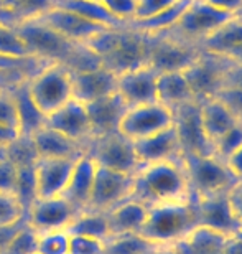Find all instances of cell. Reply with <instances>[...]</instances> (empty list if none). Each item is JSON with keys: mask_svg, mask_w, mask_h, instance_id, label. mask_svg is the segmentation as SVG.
Wrapping results in <instances>:
<instances>
[{"mask_svg": "<svg viewBox=\"0 0 242 254\" xmlns=\"http://www.w3.org/2000/svg\"><path fill=\"white\" fill-rule=\"evenodd\" d=\"M127 108L129 106L124 103V99L117 93L109 94L105 98H100L97 101L86 104L93 137H100V135L112 134V132H119V124L122 121Z\"/></svg>", "mask_w": 242, "mask_h": 254, "instance_id": "cell-22", "label": "cell"}, {"mask_svg": "<svg viewBox=\"0 0 242 254\" xmlns=\"http://www.w3.org/2000/svg\"><path fill=\"white\" fill-rule=\"evenodd\" d=\"M231 60H236V62H242V50H239L238 53H234L233 57H229Z\"/></svg>", "mask_w": 242, "mask_h": 254, "instance_id": "cell-55", "label": "cell"}, {"mask_svg": "<svg viewBox=\"0 0 242 254\" xmlns=\"http://www.w3.org/2000/svg\"><path fill=\"white\" fill-rule=\"evenodd\" d=\"M134 149L140 167L165 160H175L181 157V145L175 126H170L152 135L135 140Z\"/></svg>", "mask_w": 242, "mask_h": 254, "instance_id": "cell-21", "label": "cell"}, {"mask_svg": "<svg viewBox=\"0 0 242 254\" xmlns=\"http://www.w3.org/2000/svg\"><path fill=\"white\" fill-rule=\"evenodd\" d=\"M173 126L178 134L181 155L198 154V155H214L211 140L206 137L199 118V103L193 101L173 111Z\"/></svg>", "mask_w": 242, "mask_h": 254, "instance_id": "cell-13", "label": "cell"}, {"mask_svg": "<svg viewBox=\"0 0 242 254\" xmlns=\"http://www.w3.org/2000/svg\"><path fill=\"white\" fill-rule=\"evenodd\" d=\"M241 145H242V123H238L214 142V145H213L214 155L226 162V159H228L233 152L238 150Z\"/></svg>", "mask_w": 242, "mask_h": 254, "instance_id": "cell-40", "label": "cell"}, {"mask_svg": "<svg viewBox=\"0 0 242 254\" xmlns=\"http://www.w3.org/2000/svg\"><path fill=\"white\" fill-rule=\"evenodd\" d=\"M25 220H22L20 223H17V225H10V226H0V254L3 253V250L7 248L8 241L12 240V236L15 235V231L18 230L20 226H22V223Z\"/></svg>", "mask_w": 242, "mask_h": 254, "instance_id": "cell-51", "label": "cell"}, {"mask_svg": "<svg viewBox=\"0 0 242 254\" xmlns=\"http://www.w3.org/2000/svg\"><path fill=\"white\" fill-rule=\"evenodd\" d=\"M13 195L17 196L20 205L23 206L25 215L30 205L37 200V182H35V165L25 167V169H18L17 175V185H15Z\"/></svg>", "mask_w": 242, "mask_h": 254, "instance_id": "cell-35", "label": "cell"}, {"mask_svg": "<svg viewBox=\"0 0 242 254\" xmlns=\"http://www.w3.org/2000/svg\"><path fill=\"white\" fill-rule=\"evenodd\" d=\"M231 17L234 15L219 12L209 3H206L204 0H191L185 12L181 13L180 20L175 23V27L163 35L201 48V43L211 37L221 25L228 22Z\"/></svg>", "mask_w": 242, "mask_h": 254, "instance_id": "cell-7", "label": "cell"}, {"mask_svg": "<svg viewBox=\"0 0 242 254\" xmlns=\"http://www.w3.org/2000/svg\"><path fill=\"white\" fill-rule=\"evenodd\" d=\"M234 236H238L239 240H242V228H241V230H238V231L234 233Z\"/></svg>", "mask_w": 242, "mask_h": 254, "instance_id": "cell-56", "label": "cell"}, {"mask_svg": "<svg viewBox=\"0 0 242 254\" xmlns=\"http://www.w3.org/2000/svg\"><path fill=\"white\" fill-rule=\"evenodd\" d=\"M229 62L231 58L228 57L201 50L199 57L183 71L196 101H204L218 94V91L223 88Z\"/></svg>", "mask_w": 242, "mask_h": 254, "instance_id": "cell-10", "label": "cell"}, {"mask_svg": "<svg viewBox=\"0 0 242 254\" xmlns=\"http://www.w3.org/2000/svg\"><path fill=\"white\" fill-rule=\"evenodd\" d=\"M173 111L158 101L127 108L119 124V132L129 140H140L173 126Z\"/></svg>", "mask_w": 242, "mask_h": 254, "instance_id": "cell-9", "label": "cell"}, {"mask_svg": "<svg viewBox=\"0 0 242 254\" xmlns=\"http://www.w3.org/2000/svg\"><path fill=\"white\" fill-rule=\"evenodd\" d=\"M12 88V86H10ZM10 88L0 91V126L18 132V118L17 108H15L13 96L10 93Z\"/></svg>", "mask_w": 242, "mask_h": 254, "instance_id": "cell-41", "label": "cell"}, {"mask_svg": "<svg viewBox=\"0 0 242 254\" xmlns=\"http://www.w3.org/2000/svg\"><path fill=\"white\" fill-rule=\"evenodd\" d=\"M38 18L43 20L49 28H53L61 37L79 45H86L96 35L107 30V27L89 22V20L79 17L78 13L69 12V10L61 7H53L51 10H48L47 13H43Z\"/></svg>", "mask_w": 242, "mask_h": 254, "instance_id": "cell-17", "label": "cell"}, {"mask_svg": "<svg viewBox=\"0 0 242 254\" xmlns=\"http://www.w3.org/2000/svg\"><path fill=\"white\" fill-rule=\"evenodd\" d=\"M228 198H229V203H231V208H233L236 220H238L239 226L242 228V182H238V184L228 191Z\"/></svg>", "mask_w": 242, "mask_h": 254, "instance_id": "cell-48", "label": "cell"}, {"mask_svg": "<svg viewBox=\"0 0 242 254\" xmlns=\"http://www.w3.org/2000/svg\"><path fill=\"white\" fill-rule=\"evenodd\" d=\"M226 165L231 170V174L236 177V180L242 182V145L226 159Z\"/></svg>", "mask_w": 242, "mask_h": 254, "instance_id": "cell-50", "label": "cell"}, {"mask_svg": "<svg viewBox=\"0 0 242 254\" xmlns=\"http://www.w3.org/2000/svg\"><path fill=\"white\" fill-rule=\"evenodd\" d=\"M198 103L201 126H203L206 137L214 145V142L224 132H228L234 124H238V121L233 118V114L226 109V106L218 98H209L204 101H198Z\"/></svg>", "mask_w": 242, "mask_h": 254, "instance_id": "cell-29", "label": "cell"}, {"mask_svg": "<svg viewBox=\"0 0 242 254\" xmlns=\"http://www.w3.org/2000/svg\"><path fill=\"white\" fill-rule=\"evenodd\" d=\"M76 210L63 196L37 198L27 210V223L35 231L66 230V226L76 215Z\"/></svg>", "mask_w": 242, "mask_h": 254, "instance_id": "cell-14", "label": "cell"}, {"mask_svg": "<svg viewBox=\"0 0 242 254\" xmlns=\"http://www.w3.org/2000/svg\"><path fill=\"white\" fill-rule=\"evenodd\" d=\"M96 169L97 164L93 160L88 152L79 155L69 175L68 185L63 191V198L71 205L78 213L84 211L88 208L91 191H93V184L96 177Z\"/></svg>", "mask_w": 242, "mask_h": 254, "instance_id": "cell-23", "label": "cell"}, {"mask_svg": "<svg viewBox=\"0 0 242 254\" xmlns=\"http://www.w3.org/2000/svg\"><path fill=\"white\" fill-rule=\"evenodd\" d=\"M134 175L97 165L96 177L91 191L89 203L86 210L91 211H109L110 208L119 205L120 201L132 196Z\"/></svg>", "mask_w": 242, "mask_h": 254, "instance_id": "cell-12", "label": "cell"}, {"mask_svg": "<svg viewBox=\"0 0 242 254\" xmlns=\"http://www.w3.org/2000/svg\"><path fill=\"white\" fill-rule=\"evenodd\" d=\"M69 233L66 230L38 233L37 254H68Z\"/></svg>", "mask_w": 242, "mask_h": 254, "instance_id": "cell-37", "label": "cell"}, {"mask_svg": "<svg viewBox=\"0 0 242 254\" xmlns=\"http://www.w3.org/2000/svg\"><path fill=\"white\" fill-rule=\"evenodd\" d=\"M157 73L148 64L117 74V93L124 103L132 106L157 101Z\"/></svg>", "mask_w": 242, "mask_h": 254, "instance_id": "cell-19", "label": "cell"}, {"mask_svg": "<svg viewBox=\"0 0 242 254\" xmlns=\"http://www.w3.org/2000/svg\"><path fill=\"white\" fill-rule=\"evenodd\" d=\"M148 205H145L137 198H127L120 201L119 205L105 211L110 230V238L120 235H132V233H140L147 220Z\"/></svg>", "mask_w": 242, "mask_h": 254, "instance_id": "cell-24", "label": "cell"}, {"mask_svg": "<svg viewBox=\"0 0 242 254\" xmlns=\"http://www.w3.org/2000/svg\"><path fill=\"white\" fill-rule=\"evenodd\" d=\"M10 93L13 96L15 108H17V118H18V134L20 135H32L40 127L45 126L47 118L42 114L35 103L28 94L27 79L20 81L10 88Z\"/></svg>", "mask_w": 242, "mask_h": 254, "instance_id": "cell-28", "label": "cell"}, {"mask_svg": "<svg viewBox=\"0 0 242 254\" xmlns=\"http://www.w3.org/2000/svg\"><path fill=\"white\" fill-rule=\"evenodd\" d=\"M191 195L188 179L180 159L142 165L134 175L132 198L145 205L183 200Z\"/></svg>", "mask_w": 242, "mask_h": 254, "instance_id": "cell-3", "label": "cell"}, {"mask_svg": "<svg viewBox=\"0 0 242 254\" xmlns=\"http://www.w3.org/2000/svg\"><path fill=\"white\" fill-rule=\"evenodd\" d=\"M18 169L12 162H8L5 157L0 155V191L13 193L17 185Z\"/></svg>", "mask_w": 242, "mask_h": 254, "instance_id": "cell-46", "label": "cell"}, {"mask_svg": "<svg viewBox=\"0 0 242 254\" xmlns=\"http://www.w3.org/2000/svg\"><path fill=\"white\" fill-rule=\"evenodd\" d=\"M211 7H214L219 12L229 13V15H239L242 13V0H204Z\"/></svg>", "mask_w": 242, "mask_h": 254, "instance_id": "cell-49", "label": "cell"}, {"mask_svg": "<svg viewBox=\"0 0 242 254\" xmlns=\"http://www.w3.org/2000/svg\"><path fill=\"white\" fill-rule=\"evenodd\" d=\"M0 55L12 58H32L17 30L3 23H0Z\"/></svg>", "mask_w": 242, "mask_h": 254, "instance_id": "cell-36", "label": "cell"}, {"mask_svg": "<svg viewBox=\"0 0 242 254\" xmlns=\"http://www.w3.org/2000/svg\"><path fill=\"white\" fill-rule=\"evenodd\" d=\"M223 86H229V88H239V89H242V62L231 60L229 64H228V68H226Z\"/></svg>", "mask_w": 242, "mask_h": 254, "instance_id": "cell-47", "label": "cell"}, {"mask_svg": "<svg viewBox=\"0 0 242 254\" xmlns=\"http://www.w3.org/2000/svg\"><path fill=\"white\" fill-rule=\"evenodd\" d=\"M150 254H176V253L171 250V248H160V250L150 253Z\"/></svg>", "mask_w": 242, "mask_h": 254, "instance_id": "cell-54", "label": "cell"}, {"mask_svg": "<svg viewBox=\"0 0 242 254\" xmlns=\"http://www.w3.org/2000/svg\"><path fill=\"white\" fill-rule=\"evenodd\" d=\"M45 124L54 130L61 132L63 135L69 137L71 140L83 144L84 147L88 145V142L93 137L86 104L74 98H71L68 103L59 106L56 111H53L51 114L47 116Z\"/></svg>", "mask_w": 242, "mask_h": 254, "instance_id": "cell-15", "label": "cell"}, {"mask_svg": "<svg viewBox=\"0 0 242 254\" xmlns=\"http://www.w3.org/2000/svg\"><path fill=\"white\" fill-rule=\"evenodd\" d=\"M110 15H114L120 23L127 25L134 20L137 0H99Z\"/></svg>", "mask_w": 242, "mask_h": 254, "instance_id": "cell-44", "label": "cell"}, {"mask_svg": "<svg viewBox=\"0 0 242 254\" xmlns=\"http://www.w3.org/2000/svg\"><path fill=\"white\" fill-rule=\"evenodd\" d=\"M37 241L38 231H35L25 218L22 226L15 231L2 254H37Z\"/></svg>", "mask_w": 242, "mask_h": 254, "instance_id": "cell-34", "label": "cell"}, {"mask_svg": "<svg viewBox=\"0 0 242 254\" xmlns=\"http://www.w3.org/2000/svg\"><path fill=\"white\" fill-rule=\"evenodd\" d=\"M13 28L35 58L47 63H61L71 71H84L100 66L99 58L86 45L69 42L49 28L43 20H25Z\"/></svg>", "mask_w": 242, "mask_h": 254, "instance_id": "cell-1", "label": "cell"}, {"mask_svg": "<svg viewBox=\"0 0 242 254\" xmlns=\"http://www.w3.org/2000/svg\"><path fill=\"white\" fill-rule=\"evenodd\" d=\"M201 50L221 57H233L242 50V13L231 17L201 43Z\"/></svg>", "mask_w": 242, "mask_h": 254, "instance_id": "cell-27", "label": "cell"}, {"mask_svg": "<svg viewBox=\"0 0 242 254\" xmlns=\"http://www.w3.org/2000/svg\"><path fill=\"white\" fill-rule=\"evenodd\" d=\"M221 254H242V240H239V238L234 235L229 236L228 240L224 241Z\"/></svg>", "mask_w": 242, "mask_h": 254, "instance_id": "cell-52", "label": "cell"}, {"mask_svg": "<svg viewBox=\"0 0 242 254\" xmlns=\"http://www.w3.org/2000/svg\"><path fill=\"white\" fill-rule=\"evenodd\" d=\"M73 98L83 104L93 103L117 91V74L102 64L84 71H71Z\"/></svg>", "mask_w": 242, "mask_h": 254, "instance_id": "cell-18", "label": "cell"}, {"mask_svg": "<svg viewBox=\"0 0 242 254\" xmlns=\"http://www.w3.org/2000/svg\"><path fill=\"white\" fill-rule=\"evenodd\" d=\"M56 7L66 8L69 12L78 13L79 17L107 28H120L125 27L120 23L114 15L109 13V10L104 7L99 0H56Z\"/></svg>", "mask_w": 242, "mask_h": 254, "instance_id": "cell-31", "label": "cell"}, {"mask_svg": "<svg viewBox=\"0 0 242 254\" xmlns=\"http://www.w3.org/2000/svg\"><path fill=\"white\" fill-rule=\"evenodd\" d=\"M25 220V210L13 193L0 191V226L17 225Z\"/></svg>", "mask_w": 242, "mask_h": 254, "instance_id": "cell-39", "label": "cell"}, {"mask_svg": "<svg viewBox=\"0 0 242 254\" xmlns=\"http://www.w3.org/2000/svg\"><path fill=\"white\" fill-rule=\"evenodd\" d=\"M104 241L94 240L89 236L69 235L68 254H102Z\"/></svg>", "mask_w": 242, "mask_h": 254, "instance_id": "cell-45", "label": "cell"}, {"mask_svg": "<svg viewBox=\"0 0 242 254\" xmlns=\"http://www.w3.org/2000/svg\"><path fill=\"white\" fill-rule=\"evenodd\" d=\"M74 162H76V159L38 157L37 164H35L37 198L61 196L68 185Z\"/></svg>", "mask_w": 242, "mask_h": 254, "instance_id": "cell-20", "label": "cell"}, {"mask_svg": "<svg viewBox=\"0 0 242 254\" xmlns=\"http://www.w3.org/2000/svg\"><path fill=\"white\" fill-rule=\"evenodd\" d=\"M2 3H3V0H0V7H2Z\"/></svg>", "mask_w": 242, "mask_h": 254, "instance_id": "cell-57", "label": "cell"}, {"mask_svg": "<svg viewBox=\"0 0 242 254\" xmlns=\"http://www.w3.org/2000/svg\"><path fill=\"white\" fill-rule=\"evenodd\" d=\"M157 101L171 111L196 101L183 71L160 73L157 76Z\"/></svg>", "mask_w": 242, "mask_h": 254, "instance_id": "cell-26", "label": "cell"}, {"mask_svg": "<svg viewBox=\"0 0 242 254\" xmlns=\"http://www.w3.org/2000/svg\"><path fill=\"white\" fill-rule=\"evenodd\" d=\"M28 94L47 118L73 98L71 69L61 63H48L27 79Z\"/></svg>", "mask_w": 242, "mask_h": 254, "instance_id": "cell-6", "label": "cell"}, {"mask_svg": "<svg viewBox=\"0 0 242 254\" xmlns=\"http://www.w3.org/2000/svg\"><path fill=\"white\" fill-rule=\"evenodd\" d=\"M214 98H218L226 106V109L233 114L238 123H242V89L223 86Z\"/></svg>", "mask_w": 242, "mask_h": 254, "instance_id": "cell-43", "label": "cell"}, {"mask_svg": "<svg viewBox=\"0 0 242 254\" xmlns=\"http://www.w3.org/2000/svg\"><path fill=\"white\" fill-rule=\"evenodd\" d=\"M201 48L196 45L181 42L168 35H157L150 40L147 64L155 73L185 71L199 57Z\"/></svg>", "mask_w": 242, "mask_h": 254, "instance_id": "cell-11", "label": "cell"}, {"mask_svg": "<svg viewBox=\"0 0 242 254\" xmlns=\"http://www.w3.org/2000/svg\"><path fill=\"white\" fill-rule=\"evenodd\" d=\"M194 198L196 213H198V226H204L208 230H213L226 236H233L241 228L233 213V208H231L228 193Z\"/></svg>", "mask_w": 242, "mask_h": 254, "instance_id": "cell-16", "label": "cell"}, {"mask_svg": "<svg viewBox=\"0 0 242 254\" xmlns=\"http://www.w3.org/2000/svg\"><path fill=\"white\" fill-rule=\"evenodd\" d=\"M198 226L196 198L190 195L183 200L150 205L147 220L140 231L147 240L161 248H173Z\"/></svg>", "mask_w": 242, "mask_h": 254, "instance_id": "cell-4", "label": "cell"}, {"mask_svg": "<svg viewBox=\"0 0 242 254\" xmlns=\"http://www.w3.org/2000/svg\"><path fill=\"white\" fill-rule=\"evenodd\" d=\"M0 155L5 157L8 162L17 167V169H25V167H33L38 160L37 147L33 144L32 135H17L12 142L0 149Z\"/></svg>", "mask_w": 242, "mask_h": 254, "instance_id": "cell-33", "label": "cell"}, {"mask_svg": "<svg viewBox=\"0 0 242 254\" xmlns=\"http://www.w3.org/2000/svg\"><path fill=\"white\" fill-rule=\"evenodd\" d=\"M33 144L37 147L38 157H56V159H78L86 152V147L79 142L71 140L61 132L45 124L32 134Z\"/></svg>", "mask_w": 242, "mask_h": 254, "instance_id": "cell-25", "label": "cell"}, {"mask_svg": "<svg viewBox=\"0 0 242 254\" xmlns=\"http://www.w3.org/2000/svg\"><path fill=\"white\" fill-rule=\"evenodd\" d=\"M150 35H144L129 27L107 28L86 43L99 58L104 68L115 74L147 64Z\"/></svg>", "mask_w": 242, "mask_h": 254, "instance_id": "cell-2", "label": "cell"}, {"mask_svg": "<svg viewBox=\"0 0 242 254\" xmlns=\"http://www.w3.org/2000/svg\"><path fill=\"white\" fill-rule=\"evenodd\" d=\"M86 152L93 157L97 165L122 172V174L135 175V172L140 169L134 142L124 137L120 132L93 137L86 145Z\"/></svg>", "mask_w": 242, "mask_h": 254, "instance_id": "cell-8", "label": "cell"}, {"mask_svg": "<svg viewBox=\"0 0 242 254\" xmlns=\"http://www.w3.org/2000/svg\"><path fill=\"white\" fill-rule=\"evenodd\" d=\"M160 248L161 246H157L140 233H132L109 238L104 243L102 254H150Z\"/></svg>", "mask_w": 242, "mask_h": 254, "instance_id": "cell-32", "label": "cell"}, {"mask_svg": "<svg viewBox=\"0 0 242 254\" xmlns=\"http://www.w3.org/2000/svg\"><path fill=\"white\" fill-rule=\"evenodd\" d=\"M181 162L186 172L191 195L198 198L228 193L238 184L226 162L216 155L183 154Z\"/></svg>", "mask_w": 242, "mask_h": 254, "instance_id": "cell-5", "label": "cell"}, {"mask_svg": "<svg viewBox=\"0 0 242 254\" xmlns=\"http://www.w3.org/2000/svg\"><path fill=\"white\" fill-rule=\"evenodd\" d=\"M48 63L38 58H12L0 55V73H22L27 78H32L33 74H37L43 66Z\"/></svg>", "mask_w": 242, "mask_h": 254, "instance_id": "cell-38", "label": "cell"}, {"mask_svg": "<svg viewBox=\"0 0 242 254\" xmlns=\"http://www.w3.org/2000/svg\"><path fill=\"white\" fill-rule=\"evenodd\" d=\"M66 231L69 235H79V236H89L99 241H107L110 238V230L107 216L102 211H91L84 210L74 215L71 223L66 226Z\"/></svg>", "mask_w": 242, "mask_h": 254, "instance_id": "cell-30", "label": "cell"}, {"mask_svg": "<svg viewBox=\"0 0 242 254\" xmlns=\"http://www.w3.org/2000/svg\"><path fill=\"white\" fill-rule=\"evenodd\" d=\"M17 135H18V132H15L12 129H7V127L0 126V149L7 145L8 142H12Z\"/></svg>", "mask_w": 242, "mask_h": 254, "instance_id": "cell-53", "label": "cell"}, {"mask_svg": "<svg viewBox=\"0 0 242 254\" xmlns=\"http://www.w3.org/2000/svg\"><path fill=\"white\" fill-rule=\"evenodd\" d=\"M180 0H137L134 20H147L171 8ZM132 20V22H134Z\"/></svg>", "mask_w": 242, "mask_h": 254, "instance_id": "cell-42", "label": "cell"}]
</instances>
